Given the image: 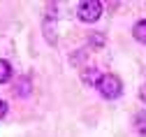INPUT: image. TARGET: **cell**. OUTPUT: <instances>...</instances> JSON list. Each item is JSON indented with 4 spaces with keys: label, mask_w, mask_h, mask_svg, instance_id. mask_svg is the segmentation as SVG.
<instances>
[{
    "label": "cell",
    "mask_w": 146,
    "mask_h": 137,
    "mask_svg": "<svg viewBox=\"0 0 146 137\" xmlns=\"http://www.w3.org/2000/svg\"><path fill=\"white\" fill-rule=\"evenodd\" d=\"M132 35H135V40H137L139 44H146V19H141V21L135 23Z\"/></svg>",
    "instance_id": "obj_4"
},
{
    "label": "cell",
    "mask_w": 146,
    "mask_h": 137,
    "mask_svg": "<svg viewBox=\"0 0 146 137\" xmlns=\"http://www.w3.org/2000/svg\"><path fill=\"white\" fill-rule=\"evenodd\" d=\"M77 16L84 23H95L102 16V3L100 0H84L77 5Z\"/></svg>",
    "instance_id": "obj_2"
},
{
    "label": "cell",
    "mask_w": 146,
    "mask_h": 137,
    "mask_svg": "<svg viewBox=\"0 0 146 137\" xmlns=\"http://www.w3.org/2000/svg\"><path fill=\"white\" fill-rule=\"evenodd\" d=\"M98 91H100L102 98H107V100H116L123 93V82L116 74H102V79L98 84Z\"/></svg>",
    "instance_id": "obj_1"
},
{
    "label": "cell",
    "mask_w": 146,
    "mask_h": 137,
    "mask_svg": "<svg viewBox=\"0 0 146 137\" xmlns=\"http://www.w3.org/2000/svg\"><path fill=\"white\" fill-rule=\"evenodd\" d=\"M90 44H93V47H102V44H104L102 35H90Z\"/></svg>",
    "instance_id": "obj_7"
},
{
    "label": "cell",
    "mask_w": 146,
    "mask_h": 137,
    "mask_svg": "<svg viewBox=\"0 0 146 137\" xmlns=\"http://www.w3.org/2000/svg\"><path fill=\"white\" fill-rule=\"evenodd\" d=\"M135 130L139 135H146V112H139L135 116Z\"/></svg>",
    "instance_id": "obj_6"
},
{
    "label": "cell",
    "mask_w": 146,
    "mask_h": 137,
    "mask_svg": "<svg viewBox=\"0 0 146 137\" xmlns=\"http://www.w3.org/2000/svg\"><path fill=\"white\" fill-rule=\"evenodd\" d=\"M100 79H102V72H100L98 67H88V70H84V74H81V82L88 84V86H98Z\"/></svg>",
    "instance_id": "obj_3"
},
{
    "label": "cell",
    "mask_w": 146,
    "mask_h": 137,
    "mask_svg": "<svg viewBox=\"0 0 146 137\" xmlns=\"http://www.w3.org/2000/svg\"><path fill=\"white\" fill-rule=\"evenodd\" d=\"M139 100H141V102H146V84L139 88Z\"/></svg>",
    "instance_id": "obj_8"
},
{
    "label": "cell",
    "mask_w": 146,
    "mask_h": 137,
    "mask_svg": "<svg viewBox=\"0 0 146 137\" xmlns=\"http://www.w3.org/2000/svg\"><path fill=\"white\" fill-rule=\"evenodd\" d=\"M9 79H12V65H9V61L0 58V84H7Z\"/></svg>",
    "instance_id": "obj_5"
},
{
    "label": "cell",
    "mask_w": 146,
    "mask_h": 137,
    "mask_svg": "<svg viewBox=\"0 0 146 137\" xmlns=\"http://www.w3.org/2000/svg\"><path fill=\"white\" fill-rule=\"evenodd\" d=\"M5 114H7V105L0 100V119H5Z\"/></svg>",
    "instance_id": "obj_9"
}]
</instances>
